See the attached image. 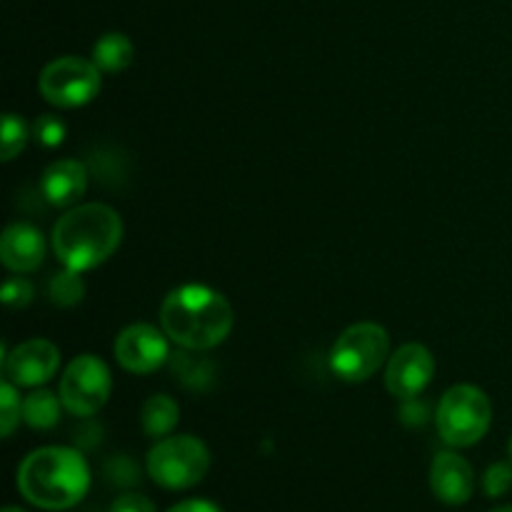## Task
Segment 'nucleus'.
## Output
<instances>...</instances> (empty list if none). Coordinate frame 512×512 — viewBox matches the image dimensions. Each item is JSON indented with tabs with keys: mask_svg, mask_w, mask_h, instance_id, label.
Wrapping results in <instances>:
<instances>
[{
	"mask_svg": "<svg viewBox=\"0 0 512 512\" xmlns=\"http://www.w3.org/2000/svg\"><path fill=\"white\" fill-rule=\"evenodd\" d=\"M33 295H35L33 285H30L25 278H20V275H15V278L5 280L3 295H0V298H3L5 308L20 310V308H25V305H30Z\"/></svg>",
	"mask_w": 512,
	"mask_h": 512,
	"instance_id": "23",
	"label": "nucleus"
},
{
	"mask_svg": "<svg viewBox=\"0 0 512 512\" xmlns=\"http://www.w3.org/2000/svg\"><path fill=\"white\" fill-rule=\"evenodd\" d=\"M38 90L55 108H80L100 93V68L93 60L65 55L45 65Z\"/></svg>",
	"mask_w": 512,
	"mask_h": 512,
	"instance_id": "7",
	"label": "nucleus"
},
{
	"mask_svg": "<svg viewBox=\"0 0 512 512\" xmlns=\"http://www.w3.org/2000/svg\"><path fill=\"white\" fill-rule=\"evenodd\" d=\"M150 480L165 490H190L210 468L208 445L193 435H168L158 440L145 460Z\"/></svg>",
	"mask_w": 512,
	"mask_h": 512,
	"instance_id": "4",
	"label": "nucleus"
},
{
	"mask_svg": "<svg viewBox=\"0 0 512 512\" xmlns=\"http://www.w3.org/2000/svg\"><path fill=\"white\" fill-rule=\"evenodd\" d=\"M493 408L488 395L475 385H453L435 413L438 433L450 448H470L490 430Z\"/></svg>",
	"mask_w": 512,
	"mask_h": 512,
	"instance_id": "5",
	"label": "nucleus"
},
{
	"mask_svg": "<svg viewBox=\"0 0 512 512\" xmlns=\"http://www.w3.org/2000/svg\"><path fill=\"white\" fill-rule=\"evenodd\" d=\"M168 512H223V508H220V505H215L213 500L193 498V500H183V503L173 505Z\"/></svg>",
	"mask_w": 512,
	"mask_h": 512,
	"instance_id": "25",
	"label": "nucleus"
},
{
	"mask_svg": "<svg viewBox=\"0 0 512 512\" xmlns=\"http://www.w3.org/2000/svg\"><path fill=\"white\" fill-rule=\"evenodd\" d=\"M3 512H25L23 508H15V505H8V508H3Z\"/></svg>",
	"mask_w": 512,
	"mask_h": 512,
	"instance_id": "27",
	"label": "nucleus"
},
{
	"mask_svg": "<svg viewBox=\"0 0 512 512\" xmlns=\"http://www.w3.org/2000/svg\"><path fill=\"white\" fill-rule=\"evenodd\" d=\"M30 135L33 133H30L28 125H25V120L20 118V115L5 113V118H3V155H0V158H3L5 163H10L13 158H18L20 150L25 148V143H28Z\"/></svg>",
	"mask_w": 512,
	"mask_h": 512,
	"instance_id": "19",
	"label": "nucleus"
},
{
	"mask_svg": "<svg viewBox=\"0 0 512 512\" xmlns=\"http://www.w3.org/2000/svg\"><path fill=\"white\" fill-rule=\"evenodd\" d=\"M135 48L128 35L123 33H105L95 40L93 45V63L98 65L100 73H123L133 65Z\"/></svg>",
	"mask_w": 512,
	"mask_h": 512,
	"instance_id": "16",
	"label": "nucleus"
},
{
	"mask_svg": "<svg viewBox=\"0 0 512 512\" xmlns=\"http://www.w3.org/2000/svg\"><path fill=\"white\" fill-rule=\"evenodd\" d=\"M60 395L50 390H33L23 398V420L33 430H53L60 420Z\"/></svg>",
	"mask_w": 512,
	"mask_h": 512,
	"instance_id": "17",
	"label": "nucleus"
},
{
	"mask_svg": "<svg viewBox=\"0 0 512 512\" xmlns=\"http://www.w3.org/2000/svg\"><path fill=\"white\" fill-rule=\"evenodd\" d=\"M113 378L110 370L98 355H78L73 363L65 368L60 378V403L75 418H90L98 413L110 398Z\"/></svg>",
	"mask_w": 512,
	"mask_h": 512,
	"instance_id": "8",
	"label": "nucleus"
},
{
	"mask_svg": "<svg viewBox=\"0 0 512 512\" xmlns=\"http://www.w3.org/2000/svg\"><path fill=\"white\" fill-rule=\"evenodd\" d=\"M430 490L443 505L458 508L465 505L475 493V470L463 455L443 450L430 465Z\"/></svg>",
	"mask_w": 512,
	"mask_h": 512,
	"instance_id": "12",
	"label": "nucleus"
},
{
	"mask_svg": "<svg viewBox=\"0 0 512 512\" xmlns=\"http://www.w3.org/2000/svg\"><path fill=\"white\" fill-rule=\"evenodd\" d=\"M113 353L120 368L128 373L150 375L160 370V365H165V360L170 358V345L165 330L160 333L153 325L135 323L115 338Z\"/></svg>",
	"mask_w": 512,
	"mask_h": 512,
	"instance_id": "9",
	"label": "nucleus"
},
{
	"mask_svg": "<svg viewBox=\"0 0 512 512\" xmlns=\"http://www.w3.org/2000/svg\"><path fill=\"white\" fill-rule=\"evenodd\" d=\"M80 275L83 273L70 268L55 273L53 278H50V288H48L50 300H53L55 305H60V308H73V305H78L85 295V283Z\"/></svg>",
	"mask_w": 512,
	"mask_h": 512,
	"instance_id": "18",
	"label": "nucleus"
},
{
	"mask_svg": "<svg viewBox=\"0 0 512 512\" xmlns=\"http://www.w3.org/2000/svg\"><path fill=\"white\" fill-rule=\"evenodd\" d=\"M110 512H158L155 503L143 493H123L113 500Z\"/></svg>",
	"mask_w": 512,
	"mask_h": 512,
	"instance_id": "24",
	"label": "nucleus"
},
{
	"mask_svg": "<svg viewBox=\"0 0 512 512\" xmlns=\"http://www.w3.org/2000/svg\"><path fill=\"white\" fill-rule=\"evenodd\" d=\"M180 420V408L170 395H153L143 403L140 410V425H143V433L153 440H163L168 435H173V430L178 428Z\"/></svg>",
	"mask_w": 512,
	"mask_h": 512,
	"instance_id": "15",
	"label": "nucleus"
},
{
	"mask_svg": "<svg viewBox=\"0 0 512 512\" xmlns=\"http://www.w3.org/2000/svg\"><path fill=\"white\" fill-rule=\"evenodd\" d=\"M510 458H512V440H510Z\"/></svg>",
	"mask_w": 512,
	"mask_h": 512,
	"instance_id": "28",
	"label": "nucleus"
},
{
	"mask_svg": "<svg viewBox=\"0 0 512 512\" xmlns=\"http://www.w3.org/2000/svg\"><path fill=\"white\" fill-rule=\"evenodd\" d=\"M15 388L18 385H13L10 380L0 385V430H3V438H10L15 425L23 418V400Z\"/></svg>",
	"mask_w": 512,
	"mask_h": 512,
	"instance_id": "20",
	"label": "nucleus"
},
{
	"mask_svg": "<svg viewBox=\"0 0 512 512\" xmlns=\"http://www.w3.org/2000/svg\"><path fill=\"white\" fill-rule=\"evenodd\" d=\"M30 133H33V138L38 140L40 145H45V148H58L65 140V123L58 115H40L33 123V130H30Z\"/></svg>",
	"mask_w": 512,
	"mask_h": 512,
	"instance_id": "21",
	"label": "nucleus"
},
{
	"mask_svg": "<svg viewBox=\"0 0 512 512\" xmlns=\"http://www.w3.org/2000/svg\"><path fill=\"white\" fill-rule=\"evenodd\" d=\"M490 512H512V505H500V508L490 510Z\"/></svg>",
	"mask_w": 512,
	"mask_h": 512,
	"instance_id": "26",
	"label": "nucleus"
},
{
	"mask_svg": "<svg viewBox=\"0 0 512 512\" xmlns=\"http://www.w3.org/2000/svg\"><path fill=\"white\" fill-rule=\"evenodd\" d=\"M123 240V220L110 205H75L60 215L53 228V250L70 270H93L118 250Z\"/></svg>",
	"mask_w": 512,
	"mask_h": 512,
	"instance_id": "3",
	"label": "nucleus"
},
{
	"mask_svg": "<svg viewBox=\"0 0 512 512\" xmlns=\"http://www.w3.org/2000/svg\"><path fill=\"white\" fill-rule=\"evenodd\" d=\"M160 325L180 348L203 353L225 343L233 330V308L223 293L208 285H180L165 295Z\"/></svg>",
	"mask_w": 512,
	"mask_h": 512,
	"instance_id": "1",
	"label": "nucleus"
},
{
	"mask_svg": "<svg viewBox=\"0 0 512 512\" xmlns=\"http://www.w3.org/2000/svg\"><path fill=\"white\" fill-rule=\"evenodd\" d=\"M18 490L30 505L40 510H70L88 495V460L73 448L33 450L18 468Z\"/></svg>",
	"mask_w": 512,
	"mask_h": 512,
	"instance_id": "2",
	"label": "nucleus"
},
{
	"mask_svg": "<svg viewBox=\"0 0 512 512\" xmlns=\"http://www.w3.org/2000/svg\"><path fill=\"white\" fill-rule=\"evenodd\" d=\"M390 355V335L378 323H355L340 333L330 350V368L345 383H365Z\"/></svg>",
	"mask_w": 512,
	"mask_h": 512,
	"instance_id": "6",
	"label": "nucleus"
},
{
	"mask_svg": "<svg viewBox=\"0 0 512 512\" xmlns=\"http://www.w3.org/2000/svg\"><path fill=\"white\" fill-rule=\"evenodd\" d=\"M0 260L15 275L33 273L45 260V240L38 228L28 223H13L0 240Z\"/></svg>",
	"mask_w": 512,
	"mask_h": 512,
	"instance_id": "13",
	"label": "nucleus"
},
{
	"mask_svg": "<svg viewBox=\"0 0 512 512\" xmlns=\"http://www.w3.org/2000/svg\"><path fill=\"white\" fill-rule=\"evenodd\" d=\"M85 188H88V168L80 160H55L45 168L43 178H40V190L43 198L50 205L58 208H68L83 198Z\"/></svg>",
	"mask_w": 512,
	"mask_h": 512,
	"instance_id": "14",
	"label": "nucleus"
},
{
	"mask_svg": "<svg viewBox=\"0 0 512 512\" xmlns=\"http://www.w3.org/2000/svg\"><path fill=\"white\" fill-rule=\"evenodd\" d=\"M512 488V465L493 463L483 475V490L488 498H500Z\"/></svg>",
	"mask_w": 512,
	"mask_h": 512,
	"instance_id": "22",
	"label": "nucleus"
},
{
	"mask_svg": "<svg viewBox=\"0 0 512 512\" xmlns=\"http://www.w3.org/2000/svg\"><path fill=\"white\" fill-rule=\"evenodd\" d=\"M435 375V358L425 345L408 343L395 350L385 368V388L398 400H415Z\"/></svg>",
	"mask_w": 512,
	"mask_h": 512,
	"instance_id": "10",
	"label": "nucleus"
},
{
	"mask_svg": "<svg viewBox=\"0 0 512 512\" xmlns=\"http://www.w3.org/2000/svg\"><path fill=\"white\" fill-rule=\"evenodd\" d=\"M60 365V350L50 340L33 338L20 343L13 353L3 358L5 380L18 388H38L48 383Z\"/></svg>",
	"mask_w": 512,
	"mask_h": 512,
	"instance_id": "11",
	"label": "nucleus"
}]
</instances>
